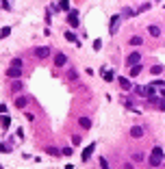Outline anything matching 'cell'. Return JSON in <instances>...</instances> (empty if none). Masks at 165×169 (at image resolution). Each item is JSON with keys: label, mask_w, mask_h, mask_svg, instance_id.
<instances>
[{"label": "cell", "mask_w": 165, "mask_h": 169, "mask_svg": "<svg viewBox=\"0 0 165 169\" xmlns=\"http://www.w3.org/2000/svg\"><path fill=\"white\" fill-rule=\"evenodd\" d=\"M68 22H70V26L78 28V22H80V18H78V11H76V9H70V11H68Z\"/></svg>", "instance_id": "cell-2"}, {"label": "cell", "mask_w": 165, "mask_h": 169, "mask_svg": "<svg viewBox=\"0 0 165 169\" xmlns=\"http://www.w3.org/2000/svg\"><path fill=\"white\" fill-rule=\"evenodd\" d=\"M65 63H68V57H65L63 52H57V54H54V65H57V67H63Z\"/></svg>", "instance_id": "cell-6"}, {"label": "cell", "mask_w": 165, "mask_h": 169, "mask_svg": "<svg viewBox=\"0 0 165 169\" xmlns=\"http://www.w3.org/2000/svg\"><path fill=\"white\" fill-rule=\"evenodd\" d=\"M148 28H150V35H152V37H159V35H161L159 26H154V24H152V26H148Z\"/></svg>", "instance_id": "cell-17"}, {"label": "cell", "mask_w": 165, "mask_h": 169, "mask_svg": "<svg viewBox=\"0 0 165 169\" xmlns=\"http://www.w3.org/2000/svg\"><path fill=\"white\" fill-rule=\"evenodd\" d=\"M59 9H63V11H70V2H68V0H61V2H59Z\"/></svg>", "instance_id": "cell-21"}, {"label": "cell", "mask_w": 165, "mask_h": 169, "mask_svg": "<svg viewBox=\"0 0 165 169\" xmlns=\"http://www.w3.org/2000/svg\"><path fill=\"white\" fill-rule=\"evenodd\" d=\"M0 126L9 128V126H11V117H9V115H2V117H0Z\"/></svg>", "instance_id": "cell-14"}, {"label": "cell", "mask_w": 165, "mask_h": 169, "mask_svg": "<svg viewBox=\"0 0 165 169\" xmlns=\"http://www.w3.org/2000/svg\"><path fill=\"white\" fill-rule=\"evenodd\" d=\"M72 141H74L76 145H80V134H74V137H72Z\"/></svg>", "instance_id": "cell-26"}, {"label": "cell", "mask_w": 165, "mask_h": 169, "mask_svg": "<svg viewBox=\"0 0 165 169\" xmlns=\"http://www.w3.org/2000/svg\"><path fill=\"white\" fill-rule=\"evenodd\" d=\"M35 57H37V59H46V57H50V48H46V46L35 48Z\"/></svg>", "instance_id": "cell-5"}, {"label": "cell", "mask_w": 165, "mask_h": 169, "mask_svg": "<svg viewBox=\"0 0 165 169\" xmlns=\"http://www.w3.org/2000/svg\"><path fill=\"white\" fill-rule=\"evenodd\" d=\"M7 35H11V26H4V28L0 30V39H4Z\"/></svg>", "instance_id": "cell-19"}, {"label": "cell", "mask_w": 165, "mask_h": 169, "mask_svg": "<svg viewBox=\"0 0 165 169\" xmlns=\"http://www.w3.org/2000/svg\"><path fill=\"white\" fill-rule=\"evenodd\" d=\"M20 89H22V80L13 78V83H11V91H20Z\"/></svg>", "instance_id": "cell-15"}, {"label": "cell", "mask_w": 165, "mask_h": 169, "mask_svg": "<svg viewBox=\"0 0 165 169\" xmlns=\"http://www.w3.org/2000/svg\"><path fill=\"white\" fill-rule=\"evenodd\" d=\"M26 104H28V98H26V95H20L18 100H15V106H18V108H24Z\"/></svg>", "instance_id": "cell-11"}, {"label": "cell", "mask_w": 165, "mask_h": 169, "mask_svg": "<svg viewBox=\"0 0 165 169\" xmlns=\"http://www.w3.org/2000/svg\"><path fill=\"white\" fill-rule=\"evenodd\" d=\"M7 76H9V78H20V76H22V65H13V63H11L9 69H7Z\"/></svg>", "instance_id": "cell-3"}, {"label": "cell", "mask_w": 165, "mask_h": 169, "mask_svg": "<svg viewBox=\"0 0 165 169\" xmlns=\"http://www.w3.org/2000/svg\"><path fill=\"white\" fill-rule=\"evenodd\" d=\"M72 152H74V150H72V148H65V150H63V152H61V154H63V156H72Z\"/></svg>", "instance_id": "cell-25"}, {"label": "cell", "mask_w": 165, "mask_h": 169, "mask_svg": "<svg viewBox=\"0 0 165 169\" xmlns=\"http://www.w3.org/2000/svg\"><path fill=\"white\" fill-rule=\"evenodd\" d=\"M150 7H152L150 2H144V4H141V7H139V11H137V13H141V11H150Z\"/></svg>", "instance_id": "cell-22"}, {"label": "cell", "mask_w": 165, "mask_h": 169, "mask_svg": "<svg viewBox=\"0 0 165 169\" xmlns=\"http://www.w3.org/2000/svg\"><path fill=\"white\" fill-rule=\"evenodd\" d=\"M150 72H152V74H161V72H163V65H152Z\"/></svg>", "instance_id": "cell-20"}, {"label": "cell", "mask_w": 165, "mask_h": 169, "mask_svg": "<svg viewBox=\"0 0 165 169\" xmlns=\"http://www.w3.org/2000/svg\"><path fill=\"white\" fill-rule=\"evenodd\" d=\"M130 137H133V139H141V137H144V128H141V126H133V128H130Z\"/></svg>", "instance_id": "cell-8"}, {"label": "cell", "mask_w": 165, "mask_h": 169, "mask_svg": "<svg viewBox=\"0 0 165 169\" xmlns=\"http://www.w3.org/2000/svg\"><path fill=\"white\" fill-rule=\"evenodd\" d=\"M68 76H70V80H76V72H74V69H70Z\"/></svg>", "instance_id": "cell-27"}, {"label": "cell", "mask_w": 165, "mask_h": 169, "mask_svg": "<svg viewBox=\"0 0 165 169\" xmlns=\"http://www.w3.org/2000/svg\"><path fill=\"white\" fill-rule=\"evenodd\" d=\"M115 80V72H104V83H113Z\"/></svg>", "instance_id": "cell-16"}, {"label": "cell", "mask_w": 165, "mask_h": 169, "mask_svg": "<svg viewBox=\"0 0 165 169\" xmlns=\"http://www.w3.org/2000/svg\"><path fill=\"white\" fill-rule=\"evenodd\" d=\"M141 61V54L139 52H130L128 57H126V67H130V65H137Z\"/></svg>", "instance_id": "cell-4"}, {"label": "cell", "mask_w": 165, "mask_h": 169, "mask_svg": "<svg viewBox=\"0 0 165 169\" xmlns=\"http://www.w3.org/2000/svg\"><path fill=\"white\" fill-rule=\"evenodd\" d=\"M163 148H159V145H156V148L154 150H152V154H150V158H148V165H150V167H161V163H163Z\"/></svg>", "instance_id": "cell-1"}, {"label": "cell", "mask_w": 165, "mask_h": 169, "mask_svg": "<svg viewBox=\"0 0 165 169\" xmlns=\"http://www.w3.org/2000/svg\"><path fill=\"white\" fill-rule=\"evenodd\" d=\"M119 20H122V15H115V18H111V28H109V33H111V35L119 30V28H117V26H119Z\"/></svg>", "instance_id": "cell-7"}, {"label": "cell", "mask_w": 165, "mask_h": 169, "mask_svg": "<svg viewBox=\"0 0 165 169\" xmlns=\"http://www.w3.org/2000/svg\"><path fill=\"white\" fill-rule=\"evenodd\" d=\"M78 124H80L85 130H89V128H91V119H89V117H78Z\"/></svg>", "instance_id": "cell-12"}, {"label": "cell", "mask_w": 165, "mask_h": 169, "mask_svg": "<svg viewBox=\"0 0 165 169\" xmlns=\"http://www.w3.org/2000/svg\"><path fill=\"white\" fill-rule=\"evenodd\" d=\"M93 150H96V143H89V145H87V150L82 152V161H89L91 154H93Z\"/></svg>", "instance_id": "cell-9"}, {"label": "cell", "mask_w": 165, "mask_h": 169, "mask_svg": "<svg viewBox=\"0 0 165 169\" xmlns=\"http://www.w3.org/2000/svg\"><path fill=\"white\" fill-rule=\"evenodd\" d=\"M0 113H7V106L4 104H0Z\"/></svg>", "instance_id": "cell-28"}, {"label": "cell", "mask_w": 165, "mask_h": 169, "mask_svg": "<svg viewBox=\"0 0 165 169\" xmlns=\"http://www.w3.org/2000/svg\"><path fill=\"white\" fill-rule=\"evenodd\" d=\"M100 48H102V41L96 39V41H93V50H100Z\"/></svg>", "instance_id": "cell-24"}, {"label": "cell", "mask_w": 165, "mask_h": 169, "mask_svg": "<svg viewBox=\"0 0 165 169\" xmlns=\"http://www.w3.org/2000/svg\"><path fill=\"white\" fill-rule=\"evenodd\" d=\"M128 69H130V76H137V74L141 72V63H137V65H130Z\"/></svg>", "instance_id": "cell-13"}, {"label": "cell", "mask_w": 165, "mask_h": 169, "mask_svg": "<svg viewBox=\"0 0 165 169\" xmlns=\"http://www.w3.org/2000/svg\"><path fill=\"white\" fill-rule=\"evenodd\" d=\"M130 43H133V46H141V37H133Z\"/></svg>", "instance_id": "cell-23"}, {"label": "cell", "mask_w": 165, "mask_h": 169, "mask_svg": "<svg viewBox=\"0 0 165 169\" xmlns=\"http://www.w3.org/2000/svg\"><path fill=\"white\" fill-rule=\"evenodd\" d=\"M65 39H68V41H74V43H78V46H80V41L76 39V35H74V33H65Z\"/></svg>", "instance_id": "cell-18"}, {"label": "cell", "mask_w": 165, "mask_h": 169, "mask_svg": "<svg viewBox=\"0 0 165 169\" xmlns=\"http://www.w3.org/2000/svg\"><path fill=\"white\" fill-rule=\"evenodd\" d=\"M117 83H119V87H122L124 91H128V89H133V83H130L128 78H117Z\"/></svg>", "instance_id": "cell-10"}]
</instances>
